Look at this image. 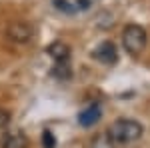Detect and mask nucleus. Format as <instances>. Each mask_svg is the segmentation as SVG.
<instances>
[{"mask_svg": "<svg viewBox=\"0 0 150 148\" xmlns=\"http://www.w3.org/2000/svg\"><path fill=\"white\" fill-rule=\"evenodd\" d=\"M106 134L110 138V142L114 146H132L136 144L142 134H144V128L138 120H132V118H118L116 122L108 126Z\"/></svg>", "mask_w": 150, "mask_h": 148, "instance_id": "1", "label": "nucleus"}, {"mask_svg": "<svg viewBox=\"0 0 150 148\" xmlns=\"http://www.w3.org/2000/svg\"><path fill=\"white\" fill-rule=\"evenodd\" d=\"M146 42H148V34L140 24H126L124 26V30H122V46H124V50L128 54L138 56L146 48Z\"/></svg>", "mask_w": 150, "mask_h": 148, "instance_id": "2", "label": "nucleus"}, {"mask_svg": "<svg viewBox=\"0 0 150 148\" xmlns=\"http://www.w3.org/2000/svg\"><path fill=\"white\" fill-rule=\"evenodd\" d=\"M6 34H8V38H10L12 42L26 44V42L32 40V36H34V28H32V24L24 22V20H14V22L8 24Z\"/></svg>", "mask_w": 150, "mask_h": 148, "instance_id": "3", "label": "nucleus"}, {"mask_svg": "<svg viewBox=\"0 0 150 148\" xmlns=\"http://www.w3.org/2000/svg\"><path fill=\"white\" fill-rule=\"evenodd\" d=\"M92 58L98 60L100 64L110 66V64H114L118 60V50H116V46L112 42H102V44H98L92 50Z\"/></svg>", "mask_w": 150, "mask_h": 148, "instance_id": "4", "label": "nucleus"}, {"mask_svg": "<svg viewBox=\"0 0 150 148\" xmlns=\"http://www.w3.org/2000/svg\"><path fill=\"white\" fill-rule=\"evenodd\" d=\"M100 118H102V106L98 102H92V104H88L84 110H80V114H78V124L84 126V128H90Z\"/></svg>", "mask_w": 150, "mask_h": 148, "instance_id": "5", "label": "nucleus"}, {"mask_svg": "<svg viewBox=\"0 0 150 148\" xmlns=\"http://www.w3.org/2000/svg\"><path fill=\"white\" fill-rule=\"evenodd\" d=\"M2 148H28V136L22 130H10L4 134Z\"/></svg>", "mask_w": 150, "mask_h": 148, "instance_id": "6", "label": "nucleus"}, {"mask_svg": "<svg viewBox=\"0 0 150 148\" xmlns=\"http://www.w3.org/2000/svg\"><path fill=\"white\" fill-rule=\"evenodd\" d=\"M48 54L54 58V62H62V60H70V48L64 42H54L48 46Z\"/></svg>", "mask_w": 150, "mask_h": 148, "instance_id": "7", "label": "nucleus"}, {"mask_svg": "<svg viewBox=\"0 0 150 148\" xmlns=\"http://www.w3.org/2000/svg\"><path fill=\"white\" fill-rule=\"evenodd\" d=\"M52 74L58 80H68L72 76V68H70V60H62V62H54Z\"/></svg>", "mask_w": 150, "mask_h": 148, "instance_id": "8", "label": "nucleus"}, {"mask_svg": "<svg viewBox=\"0 0 150 148\" xmlns=\"http://www.w3.org/2000/svg\"><path fill=\"white\" fill-rule=\"evenodd\" d=\"M52 4H54V8H56V10L64 12V14H72V12H76L74 4L68 2V0H52Z\"/></svg>", "mask_w": 150, "mask_h": 148, "instance_id": "9", "label": "nucleus"}, {"mask_svg": "<svg viewBox=\"0 0 150 148\" xmlns=\"http://www.w3.org/2000/svg\"><path fill=\"white\" fill-rule=\"evenodd\" d=\"M114 144L110 142V138H108V134H104V136H96L92 140V144H90V148H112Z\"/></svg>", "mask_w": 150, "mask_h": 148, "instance_id": "10", "label": "nucleus"}, {"mask_svg": "<svg viewBox=\"0 0 150 148\" xmlns=\"http://www.w3.org/2000/svg\"><path fill=\"white\" fill-rule=\"evenodd\" d=\"M42 146L44 148H54L56 146V138H54V134H52L50 130H44V132H42Z\"/></svg>", "mask_w": 150, "mask_h": 148, "instance_id": "11", "label": "nucleus"}, {"mask_svg": "<svg viewBox=\"0 0 150 148\" xmlns=\"http://www.w3.org/2000/svg\"><path fill=\"white\" fill-rule=\"evenodd\" d=\"M8 120H10V114L6 112V110H0V128H4V126L8 124Z\"/></svg>", "mask_w": 150, "mask_h": 148, "instance_id": "12", "label": "nucleus"}, {"mask_svg": "<svg viewBox=\"0 0 150 148\" xmlns=\"http://www.w3.org/2000/svg\"><path fill=\"white\" fill-rule=\"evenodd\" d=\"M78 4H80L78 8H82V10H84V8H88V6H90V0H78Z\"/></svg>", "mask_w": 150, "mask_h": 148, "instance_id": "13", "label": "nucleus"}]
</instances>
